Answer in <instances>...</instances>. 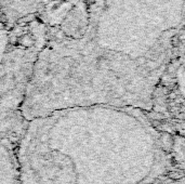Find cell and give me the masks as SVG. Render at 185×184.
Instances as JSON below:
<instances>
[{"instance_id": "6da1fadb", "label": "cell", "mask_w": 185, "mask_h": 184, "mask_svg": "<svg viewBox=\"0 0 185 184\" xmlns=\"http://www.w3.org/2000/svg\"><path fill=\"white\" fill-rule=\"evenodd\" d=\"M18 160L24 184H141L156 152L137 128H92L55 110L31 120Z\"/></svg>"}, {"instance_id": "7a4b0ae2", "label": "cell", "mask_w": 185, "mask_h": 184, "mask_svg": "<svg viewBox=\"0 0 185 184\" xmlns=\"http://www.w3.org/2000/svg\"><path fill=\"white\" fill-rule=\"evenodd\" d=\"M38 52L11 51L0 66V140L23 129V104Z\"/></svg>"}, {"instance_id": "3957f363", "label": "cell", "mask_w": 185, "mask_h": 184, "mask_svg": "<svg viewBox=\"0 0 185 184\" xmlns=\"http://www.w3.org/2000/svg\"><path fill=\"white\" fill-rule=\"evenodd\" d=\"M19 160L0 140V184H19Z\"/></svg>"}, {"instance_id": "277c9868", "label": "cell", "mask_w": 185, "mask_h": 184, "mask_svg": "<svg viewBox=\"0 0 185 184\" xmlns=\"http://www.w3.org/2000/svg\"><path fill=\"white\" fill-rule=\"evenodd\" d=\"M150 184H185V178H181V179H166L160 180V181L153 182Z\"/></svg>"}, {"instance_id": "5b68a950", "label": "cell", "mask_w": 185, "mask_h": 184, "mask_svg": "<svg viewBox=\"0 0 185 184\" xmlns=\"http://www.w3.org/2000/svg\"><path fill=\"white\" fill-rule=\"evenodd\" d=\"M145 67H147L148 69H150V71H152V69L156 68L157 64L154 62V61H147V62H146V64H145Z\"/></svg>"}, {"instance_id": "8992f818", "label": "cell", "mask_w": 185, "mask_h": 184, "mask_svg": "<svg viewBox=\"0 0 185 184\" xmlns=\"http://www.w3.org/2000/svg\"><path fill=\"white\" fill-rule=\"evenodd\" d=\"M137 64L139 65H142V66H145L146 62H147V60H146V58H144V56H142V58H139L137 60Z\"/></svg>"}, {"instance_id": "52a82bcc", "label": "cell", "mask_w": 185, "mask_h": 184, "mask_svg": "<svg viewBox=\"0 0 185 184\" xmlns=\"http://www.w3.org/2000/svg\"><path fill=\"white\" fill-rule=\"evenodd\" d=\"M116 92H117V95H124V92H126V89L122 88V87H118Z\"/></svg>"}]
</instances>
